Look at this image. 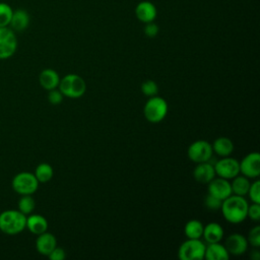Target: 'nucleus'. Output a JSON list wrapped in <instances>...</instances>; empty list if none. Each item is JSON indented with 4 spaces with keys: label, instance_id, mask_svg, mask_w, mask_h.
Here are the masks:
<instances>
[{
    "label": "nucleus",
    "instance_id": "nucleus-1",
    "mask_svg": "<svg viewBox=\"0 0 260 260\" xmlns=\"http://www.w3.org/2000/svg\"><path fill=\"white\" fill-rule=\"evenodd\" d=\"M249 203L244 196L230 195L221 202L220 210L224 219L231 223H241L247 218Z\"/></svg>",
    "mask_w": 260,
    "mask_h": 260
},
{
    "label": "nucleus",
    "instance_id": "nucleus-2",
    "mask_svg": "<svg viewBox=\"0 0 260 260\" xmlns=\"http://www.w3.org/2000/svg\"><path fill=\"white\" fill-rule=\"evenodd\" d=\"M26 215L18 209H7L0 213V231L6 235H17L25 229Z\"/></svg>",
    "mask_w": 260,
    "mask_h": 260
},
{
    "label": "nucleus",
    "instance_id": "nucleus-3",
    "mask_svg": "<svg viewBox=\"0 0 260 260\" xmlns=\"http://www.w3.org/2000/svg\"><path fill=\"white\" fill-rule=\"evenodd\" d=\"M58 87L64 96L69 99H79L85 93L86 83L78 74L69 73L63 78H60Z\"/></svg>",
    "mask_w": 260,
    "mask_h": 260
},
{
    "label": "nucleus",
    "instance_id": "nucleus-4",
    "mask_svg": "<svg viewBox=\"0 0 260 260\" xmlns=\"http://www.w3.org/2000/svg\"><path fill=\"white\" fill-rule=\"evenodd\" d=\"M168 104L165 99L153 95L150 96L144 105L143 114L145 119L150 123H159L168 114Z\"/></svg>",
    "mask_w": 260,
    "mask_h": 260
},
{
    "label": "nucleus",
    "instance_id": "nucleus-5",
    "mask_svg": "<svg viewBox=\"0 0 260 260\" xmlns=\"http://www.w3.org/2000/svg\"><path fill=\"white\" fill-rule=\"evenodd\" d=\"M11 186L20 195H31L38 190L39 181L32 173L20 172L13 177Z\"/></svg>",
    "mask_w": 260,
    "mask_h": 260
},
{
    "label": "nucleus",
    "instance_id": "nucleus-6",
    "mask_svg": "<svg viewBox=\"0 0 260 260\" xmlns=\"http://www.w3.org/2000/svg\"><path fill=\"white\" fill-rule=\"evenodd\" d=\"M206 245L200 239H187L178 250L181 260H201L204 258Z\"/></svg>",
    "mask_w": 260,
    "mask_h": 260
},
{
    "label": "nucleus",
    "instance_id": "nucleus-7",
    "mask_svg": "<svg viewBox=\"0 0 260 260\" xmlns=\"http://www.w3.org/2000/svg\"><path fill=\"white\" fill-rule=\"evenodd\" d=\"M17 50L15 31L9 26L0 27V60L9 59Z\"/></svg>",
    "mask_w": 260,
    "mask_h": 260
},
{
    "label": "nucleus",
    "instance_id": "nucleus-8",
    "mask_svg": "<svg viewBox=\"0 0 260 260\" xmlns=\"http://www.w3.org/2000/svg\"><path fill=\"white\" fill-rule=\"evenodd\" d=\"M212 154V145L206 140H196L192 142L187 149L188 157L196 164L210 160Z\"/></svg>",
    "mask_w": 260,
    "mask_h": 260
},
{
    "label": "nucleus",
    "instance_id": "nucleus-9",
    "mask_svg": "<svg viewBox=\"0 0 260 260\" xmlns=\"http://www.w3.org/2000/svg\"><path fill=\"white\" fill-rule=\"evenodd\" d=\"M214 171L217 177L223 179H233L240 174L239 160L234 157L223 156L219 160H216L214 164Z\"/></svg>",
    "mask_w": 260,
    "mask_h": 260
},
{
    "label": "nucleus",
    "instance_id": "nucleus-10",
    "mask_svg": "<svg viewBox=\"0 0 260 260\" xmlns=\"http://www.w3.org/2000/svg\"><path fill=\"white\" fill-rule=\"evenodd\" d=\"M240 173L249 178L257 179L260 175V154L257 151L246 154L241 161H239Z\"/></svg>",
    "mask_w": 260,
    "mask_h": 260
},
{
    "label": "nucleus",
    "instance_id": "nucleus-11",
    "mask_svg": "<svg viewBox=\"0 0 260 260\" xmlns=\"http://www.w3.org/2000/svg\"><path fill=\"white\" fill-rule=\"evenodd\" d=\"M207 185L208 194H211L220 200H223L233 194L231 182L228 179L214 177Z\"/></svg>",
    "mask_w": 260,
    "mask_h": 260
},
{
    "label": "nucleus",
    "instance_id": "nucleus-12",
    "mask_svg": "<svg viewBox=\"0 0 260 260\" xmlns=\"http://www.w3.org/2000/svg\"><path fill=\"white\" fill-rule=\"evenodd\" d=\"M248 246L249 243L247 241V238L239 233L230 235L224 242V247L226 248L229 254L235 256H240L244 254L247 251Z\"/></svg>",
    "mask_w": 260,
    "mask_h": 260
},
{
    "label": "nucleus",
    "instance_id": "nucleus-13",
    "mask_svg": "<svg viewBox=\"0 0 260 260\" xmlns=\"http://www.w3.org/2000/svg\"><path fill=\"white\" fill-rule=\"evenodd\" d=\"M135 15L138 20L143 23L154 21L157 15V10L155 5L147 0L139 2L135 7Z\"/></svg>",
    "mask_w": 260,
    "mask_h": 260
},
{
    "label": "nucleus",
    "instance_id": "nucleus-14",
    "mask_svg": "<svg viewBox=\"0 0 260 260\" xmlns=\"http://www.w3.org/2000/svg\"><path fill=\"white\" fill-rule=\"evenodd\" d=\"M215 176L214 166L209 160L198 162L193 170V177L195 181L201 184H208Z\"/></svg>",
    "mask_w": 260,
    "mask_h": 260
},
{
    "label": "nucleus",
    "instance_id": "nucleus-15",
    "mask_svg": "<svg viewBox=\"0 0 260 260\" xmlns=\"http://www.w3.org/2000/svg\"><path fill=\"white\" fill-rule=\"evenodd\" d=\"M56 246L57 240L53 234L46 231L38 235V238L36 240V249L40 254L48 256Z\"/></svg>",
    "mask_w": 260,
    "mask_h": 260
},
{
    "label": "nucleus",
    "instance_id": "nucleus-16",
    "mask_svg": "<svg viewBox=\"0 0 260 260\" xmlns=\"http://www.w3.org/2000/svg\"><path fill=\"white\" fill-rule=\"evenodd\" d=\"M30 21L28 12L25 9H16L13 10L12 16L9 22V27L14 31H22L27 28Z\"/></svg>",
    "mask_w": 260,
    "mask_h": 260
},
{
    "label": "nucleus",
    "instance_id": "nucleus-17",
    "mask_svg": "<svg viewBox=\"0 0 260 260\" xmlns=\"http://www.w3.org/2000/svg\"><path fill=\"white\" fill-rule=\"evenodd\" d=\"M39 81L41 86L46 90H51L54 88H57L60 82V76L58 72L54 69L47 68L44 69L39 76Z\"/></svg>",
    "mask_w": 260,
    "mask_h": 260
},
{
    "label": "nucleus",
    "instance_id": "nucleus-18",
    "mask_svg": "<svg viewBox=\"0 0 260 260\" xmlns=\"http://www.w3.org/2000/svg\"><path fill=\"white\" fill-rule=\"evenodd\" d=\"M25 229H27L30 233L35 235H40L47 231L48 229V220L45 216L41 214H28L26 216Z\"/></svg>",
    "mask_w": 260,
    "mask_h": 260
},
{
    "label": "nucleus",
    "instance_id": "nucleus-19",
    "mask_svg": "<svg viewBox=\"0 0 260 260\" xmlns=\"http://www.w3.org/2000/svg\"><path fill=\"white\" fill-rule=\"evenodd\" d=\"M204 258L206 260H228L230 254L224 245L217 243H209L205 247Z\"/></svg>",
    "mask_w": 260,
    "mask_h": 260
},
{
    "label": "nucleus",
    "instance_id": "nucleus-20",
    "mask_svg": "<svg viewBox=\"0 0 260 260\" xmlns=\"http://www.w3.org/2000/svg\"><path fill=\"white\" fill-rule=\"evenodd\" d=\"M223 229L217 222H209L203 228L202 237L206 243H217L223 238Z\"/></svg>",
    "mask_w": 260,
    "mask_h": 260
},
{
    "label": "nucleus",
    "instance_id": "nucleus-21",
    "mask_svg": "<svg viewBox=\"0 0 260 260\" xmlns=\"http://www.w3.org/2000/svg\"><path fill=\"white\" fill-rule=\"evenodd\" d=\"M211 145L213 152H215L220 157L229 156L234 151V143L228 137H218L213 141Z\"/></svg>",
    "mask_w": 260,
    "mask_h": 260
},
{
    "label": "nucleus",
    "instance_id": "nucleus-22",
    "mask_svg": "<svg viewBox=\"0 0 260 260\" xmlns=\"http://www.w3.org/2000/svg\"><path fill=\"white\" fill-rule=\"evenodd\" d=\"M250 179L245 177V176H236L235 178H233V181L231 183V187H232V192L235 195H239V196H245L248 193L249 187H250Z\"/></svg>",
    "mask_w": 260,
    "mask_h": 260
},
{
    "label": "nucleus",
    "instance_id": "nucleus-23",
    "mask_svg": "<svg viewBox=\"0 0 260 260\" xmlns=\"http://www.w3.org/2000/svg\"><path fill=\"white\" fill-rule=\"evenodd\" d=\"M203 223L198 219L189 220L184 228V233L187 239H201L203 234Z\"/></svg>",
    "mask_w": 260,
    "mask_h": 260
},
{
    "label": "nucleus",
    "instance_id": "nucleus-24",
    "mask_svg": "<svg viewBox=\"0 0 260 260\" xmlns=\"http://www.w3.org/2000/svg\"><path fill=\"white\" fill-rule=\"evenodd\" d=\"M34 175L36 176L39 183H47L53 178L54 170L51 165L47 162H41L37 166Z\"/></svg>",
    "mask_w": 260,
    "mask_h": 260
},
{
    "label": "nucleus",
    "instance_id": "nucleus-25",
    "mask_svg": "<svg viewBox=\"0 0 260 260\" xmlns=\"http://www.w3.org/2000/svg\"><path fill=\"white\" fill-rule=\"evenodd\" d=\"M17 207L20 212H22L25 215H28L34 211L36 207V201L31 197V195H22L18 200Z\"/></svg>",
    "mask_w": 260,
    "mask_h": 260
},
{
    "label": "nucleus",
    "instance_id": "nucleus-26",
    "mask_svg": "<svg viewBox=\"0 0 260 260\" xmlns=\"http://www.w3.org/2000/svg\"><path fill=\"white\" fill-rule=\"evenodd\" d=\"M12 12L13 9L8 3L0 2V27L9 26Z\"/></svg>",
    "mask_w": 260,
    "mask_h": 260
},
{
    "label": "nucleus",
    "instance_id": "nucleus-27",
    "mask_svg": "<svg viewBox=\"0 0 260 260\" xmlns=\"http://www.w3.org/2000/svg\"><path fill=\"white\" fill-rule=\"evenodd\" d=\"M247 195L254 203H260V181L255 179L254 182L250 184Z\"/></svg>",
    "mask_w": 260,
    "mask_h": 260
},
{
    "label": "nucleus",
    "instance_id": "nucleus-28",
    "mask_svg": "<svg viewBox=\"0 0 260 260\" xmlns=\"http://www.w3.org/2000/svg\"><path fill=\"white\" fill-rule=\"evenodd\" d=\"M141 91L143 92L144 95L147 96H153L156 95L158 92V86L156 84L155 81L148 79L145 80L142 84H141Z\"/></svg>",
    "mask_w": 260,
    "mask_h": 260
},
{
    "label": "nucleus",
    "instance_id": "nucleus-29",
    "mask_svg": "<svg viewBox=\"0 0 260 260\" xmlns=\"http://www.w3.org/2000/svg\"><path fill=\"white\" fill-rule=\"evenodd\" d=\"M247 241L254 248L260 247V225H255L249 231Z\"/></svg>",
    "mask_w": 260,
    "mask_h": 260
},
{
    "label": "nucleus",
    "instance_id": "nucleus-30",
    "mask_svg": "<svg viewBox=\"0 0 260 260\" xmlns=\"http://www.w3.org/2000/svg\"><path fill=\"white\" fill-rule=\"evenodd\" d=\"M221 202H222V200H220L217 197H215V196H213L211 194H208V193H207L206 197L204 198V205H205V207L208 210H212V211L220 209Z\"/></svg>",
    "mask_w": 260,
    "mask_h": 260
},
{
    "label": "nucleus",
    "instance_id": "nucleus-31",
    "mask_svg": "<svg viewBox=\"0 0 260 260\" xmlns=\"http://www.w3.org/2000/svg\"><path fill=\"white\" fill-rule=\"evenodd\" d=\"M247 217H250L251 220L258 222L260 220V203H252L248 206Z\"/></svg>",
    "mask_w": 260,
    "mask_h": 260
},
{
    "label": "nucleus",
    "instance_id": "nucleus-32",
    "mask_svg": "<svg viewBox=\"0 0 260 260\" xmlns=\"http://www.w3.org/2000/svg\"><path fill=\"white\" fill-rule=\"evenodd\" d=\"M63 93L60 91V89H57V88H54V89H51L49 90V93H48V101L52 104V105H59L62 103L63 101Z\"/></svg>",
    "mask_w": 260,
    "mask_h": 260
},
{
    "label": "nucleus",
    "instance_id": "nucleus-33",
    "mask_svg": "<svg viewBox=\"0 0 260 260\" xmlns=\"http://www.w3.org/2000/svg\"><path fill=\"white\" fill-rule=\"evenodd\" d=\"M144 24L145 25H144L143 31H144L145 36H147L148 38H154V37L157 36V34L159 31V27L154 21L147 22V23H144Z\"/></svg>",
    "mask_w": 260,
    "mask_h": 260
},
{
    "label": "nucleus",
    "instance_id": "nucleus-34",
    "mask_svg": "<svg viewBox=\"0 0 260 260\" xmlns=\"http://www.w3.org/2000/svg\"><path fill=\"white\" fill-rule=\"evenodd\" d=\"M48 257L51 260H63L66 257V253H65V250L63 248L56 246L52 250V252L48 255Z\"/></svg>",
    "mask_w": 260,
    "mask_h": 260
},
{
    "label": "nucleus",
    "instance_id": "nucleus-35",
    "mask_svg": "<svg viewBox=\"0 0 260 260\" xmlns=\"http://www.w3.org/2000/svg\"><path fill=\"white\" fill-rule=\"evenodd\" d=\"M250 258L252 260H259L260 259V252L258 250V248H255L253 251H251L250 253Z\"/></svg>",
    "mask_w": 260,
    "mask_h": 260
}]
</instances>
